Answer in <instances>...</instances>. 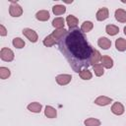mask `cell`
<instances>
[{"label":"cell","mask_w":126,"mask_h":126,"mask_svg":"<svg viewBox=\"0 0 126 126\" xmlns=\"http://www.w3.org/2000/svg\"><path fill=\"white\" fill-rule=\"evenodd\" d=\"M67 32V30H65V29H55L53 32H52V33H51V35L54 37V39L58 42L64 35H65V33Z\"/></svg>","instance_id":"11"},{"label":"cell","mask_w":126,"mask_h":126,"mask_svg":"<svg viewBox=\"0 0 126 126\" xmlns=\"http://www.w3.org/2000/svg\"><path fill=\"white\" fill-rule=\"evenodd\" d=\"M79 75H80L81 79H83V80H91V79H92V77H93L92 72H91L88 68L83 69V70L79 73Z\"/></svg>","instance_id":"25"},{"label":"cell","mask_w":126,"mask_h":126,"mask_svg":"<svg viewBox=\"0 0 126 126\" xmlns=\"http://www.w3.org/2000/svg\"><path fill=\"white\" fill-rule=\"evenodd\" d=\"M93 69L94 71V74L96 77H100L103 75L104 71H103V66L100 64V63H97V64H94L93 65Z\"/></svg>","instance_id":"24"},{"label":"cell","mask_w":126,"mask_h":126,"mask_svg":"<svg viewBox=\"0 0 126 126\" xmlns=\"http://www.w3.org/2000/svg\"><path fill=\"white\" fill-rule=\"evenodd\" d=\"M52 12H53L54 15L59 16V15H62L66 12V8L63 5H54L52 7Z\"/></svg>","instance_id":"22"},{"label":"cell","mask_w":126,"mask_h":126,"mask_svg":"<svg viewBox=\"0 0 126 126\" xmlns=\"http://www.w3.org/2000/svg\"><path fill=\"white\" fill-rule=\"evenodd\" d=\"M56 42H57V41L54 39V37H53L51 34L45 36L44 39H43V44H44L45 46H47V47H51V46H53Z\"/></svg>","instance_id":"23"},{"label":"cell","mask_w":126,"mask_h":126,"mask_svg":"<svg viewBox=\"0 0 126 126\" xmlns=\"http://www.w3.org/2000/svg\"><path fill=\"white\" fill-rule=\"evenodd\" d=\"M9 13L12 17H20L23 14V9L18 4V2L11 1V5L9 7Z\"/></svg>","instance_id":"2"},{"label":"cell","mask_w":126,"mask_h":126,"mask_svg":"<svg viewBox=\"0 0 126 126\" xmlns=\"http://www.w3.org/2000/svg\"><path fill=\"white\" fill-rule=\"evenodd\" d=\"M97 44H98V46H99L100 48L106 50V49H108V48L111 46V40L108 39L107 37L102 36V37H99V38L97 39Z\"/></svg>","instance_id":"8"},{"label":"cell","mask_w":126,"mask_h":126,"mask_svg":"<svg viewBox=\"0 0 126 126\" xmlns=\"http://www.w3.org/2000/svg\"><path fill=\"white\" fill-rule=\"evenodd\" d=\"M100 64L104 67V68H106V69H110V68H112V66H113V60H112V58L110 57V56H108V55H103L102 57H101V60H100Z\"/></svg>","instance_id":"12"},{"label":"cell","mask_w":126,"mask_h":126,"mask_svg":"<svg viewBox=\"0 0 126 126\" xmlns=\"http://www.w3.org/2000/svg\"><path fill=\"white\" fill-rule=\"evenodd\" d=\"M12 43H13V45L16 47V48H23L25 45H26V43H25V41L21 38V37H15L14 39H13V41H12Z\"/></svg>","instance_id":"27"},{"label":"cell","mask_w":126,"mask_h":126,"mask_svg":"<svg viewBox=\"0 0 126 126\" xmlns=\"http://www.w3.org/2000/svg\"><path fill=\"white\" fill-rule=\"evenodd\" d=\"M108 15H109L108 9L105 8V7H103V8L99 9V10L96 12L95 17H96V20H97V21H104V20H106V19L108 18Z\"/></svg>","instance_id":"9"},{"label":"cell","mask_w":126,"mask_h":126,"mask_svg":"<svg viewBox=\"0 0 126 126\" xmlns=\"http://www.w3.org/2000/svg\"><path fill=\"white\" fill-rule=\"evenodd\" d=\"M124 111H125V109H124V106L121 102L116 101L111 106V112L115 115H122L124 113Z\"/></svg>","instance_id":"7"},{"label":"cell","mask_w":126,"mask_h":126,"mask_svg":"<svg viewBox=\"0 0 126 126\" xmlns=\"http://www.w3.org/2000/svg\"><path fill=\"white\" fill-rule=\"evenodd\" d=\"M101 54L99 53L98 50L96 49H93V53H92V56H91V65H94V64H97L100 60H101Z\"/></svg>","instance_id":"14"},{"label":"cell","mask_w":126,"mask_h":126,"mask_svg":"<svg viewBox=\"0 0 126 126\" xmlns=\"http://www.w3.org/2000/svg\"><path fill=\"white\" fill-rule=\"evenodd\" d=\"M56 80V83L60 86H65V85H68L71 80H72V76L69 75V74H60L58 76H56L55 78Z\"/></svg>","instance_id":"5"},{"label":"cell","mask_w":126,"mask_h":126,"mask_svg":"<svg viewBox=\"0 0 126 126\" xmlns=\"http://www.w3.org/2000/svg\"><path fill=\"white\" fill-rule=\"evenodd\" d=\"M49 17H50L49 12L46 11V10H40V11H38V12L35 14V18H36V20L41 21V22H45V21H47V20L49 19Z\"/></svg>","instance_id":"15"},{"label":"cell","mask_w":126,"mask_h":126,"mask_svg":"<svg viewBox=\"0 0 126 126\" xmlns=\"http://www.w3.org/2000/svg\"><path fill=\"white\" fill-rule=\"evenodd\" d=\"M93 28H94V24L91 21H85L81 25V31L83 32H89L93 30Z\"/></svg>","instance_id":"21"},{"label":"cell","mask_w":126,"mask_h":126,"mask_svg":"<svg viewBox=\"0 0 126 126\" xmlns=\"http://www.w3.org/2000/svg\"><path fill=\"white\" fill-rule=\"evenodd\" d=\"M23 34L31 41V42H36L37 39H38V35L37 33L32 30V29H29V28H26L23 30Z\"/></svg>","instance_id":"4"},{"label":"cell","mask_w":126,"mask_h":126,"mask_svg":"<svg viewBox=\"0 0 126 126\" xmlns=\"http://www.w3.org/2000/svg\"><path fill=\"white\" fill-rule=\"evenodd\" d=\"M64 25H65V20L61 17H57L52 21V26L55 29H64Z\"/></svg>","instance_id":"20"},{"label":"cell","mask_w":126,"mask_h":126,"mask_svg":"<svg viewBox=\"0 0 126 126\" xmlns=\"http://www.w3.org/2000/svg\"><path fill=\"white\" fill-rule=\"evenodd\" d=\"M44 115L48 118H55L57 115V111L54 107H52L50 105H46L44 108Z\"/></svg>","instance_id":"17"},{"label":"cell","mask_w":126,"mask_h":126,"mask_svg":"<svg viewBox=\"0 0 126 126\" xmlns=\"http://www.w3.org/2000/svg\"><path fill=\"white\" fill-rule=\"evenodd\" d=\"M115 19L119 23H126V11L123 9H117L115 11Z\"/></svg>","instance_id":"13"},{"label":"cell","mask_w":126,"mask_h":126,"mask_svg":"<svg viewBox=\"0 0 126 126\" xmlns=\"http://www.w3.org/2000/svg\"><path fill=\"white\" fill-rule=\"evenodd\" d=\"M7 34V30L3 25H0V35L1 36H5Z\"/></svg>","instance_id":"29"},{"label":"cell","mask_w":126,"mask_h":126,"mask_svg":"<svg viewBox=\"0 0 126 126\" xmlns=\"http://www.w3.org/2000/svg\"><path fill=\"white\" fill-rule=\"evenodd\" d=\"M10 75H11V72L7 67H0V78L2 80L9 78Z\"/></svg>","instance_id":"28"},{"label":"cell","mask_w":126,"mask_h":126,"mask_svg":"<svg viewBox=\"0 0 126 126\" xmlns=\"http://www.w3.org/2000/svg\"><path fill=\"white\" fill-rule=\"evenodd\" d=\"M115 47L118 51H125L126 50V39L119 37L115 40Z\"/></svg>","instance_id":"18"},{"label":"cell","mask_w":126,"mask_h":126,"mask_svg":"<svg viewBox=\"0 0 126 126\" xmlns=\"http://www.w3.org/2000/svg\"><path fill=\"white\" fill-rule=\"evenodd\" d=\"M0 58L3 61L6 62H11L14 59V52L12 49L8 48V47H3L0 51Z\"/></svg>","instance_id":"3"},{"label":"cell","mask_w":126,"mask_h":126,"mask_svg":"<svg viewBox=\"0 0 126 126\" xmlns=\"http://www.w3.org/2000/svg\"><path fill=\"white\" fill-rule=\"evenodd\" d=\"M59 50L67 59L71 68L80 73L91 66L93 47L87 41L84 32L79 29H70L57 42Z\"/></svg>","instance_id":"1"},{"label":"cell","mask_w":126,"mask_h":126,"mask_svg":"<svg viewBox=\"0 0 126 126\" xmlns=\"http://www.w3.org/2000/svg\"><path fill=\"white\" fill-rule=\"evenodd\" d=\"M123 31H124V34L126 35V27H124V29H123Z\"/></svg>","instance_id":"30"},{"label":"cell","mask_w":126,"mask_h":126,"mask_svg":"<svg viewBox=\"0 0 126 126\" xmlns=\"http://www.w3.org/2000/svg\"><path fill=\"white\" fill-rule=\"evenodd\" d=\"M84 124L86 126H99L100 125V120L96 119V118H88L84 121Z\"/></svg>","instance_id":"26"},{"label":"cell","mask_w":126,"mask_h":126,"mask_svg":"<svg viewBox=\"0 0 126 126\" xmlns=\"http://www.w3.org/2000/svg\"><path fill=\"white\" fill-rule=\"evenodd\" d=\"M41 108H42V105L39 103V102H36V101H33V102H31L29 105H28V109L33 113H39L41 111Z\"/></svg>","instance_id":"16"},{"label":"cell","mask_w":126,"mask_h":126,"mask_svg":"<svg viewBox=\"0 0 126 126\" xmlns=\"http://www.w3.org/2000/svg\"><path fill=\"white\" fill-rule=\"evenodd\" d=\"M110 102H112V98L105 96V95H99L94 99V103L99 106H105V105L109 104Z\"/></svg>","instance_id":"6"},{"label":"cell","mask_w":126,"mask_h":126,"mask_svg":"<svg viewBox=\"0 0 126 126\" xmlns=\"http://www.w3.org/2000/svg\"><path fill=\"white\" fill-rule=\"evenodd\" d=\"M66 23L69 27V29H76L79 23V20L74 15H69L66 18Z\"/></svg>","instance_id":"10"},{"label":"cell","mask_w":126,"mask_h":126,"mask_svg":"<svg viewBox=\"0 0 126 126\" xmlns=\"http://www.w3.org/2000/svg\"><path fill=\"white\" fill-rule=\"evenodd\" d=\"M105 32H107V34L112 36V35H115L119 32V28L115 25H107L105 27Z\"/></svg>","instance_id":"19"}]
</instances>
